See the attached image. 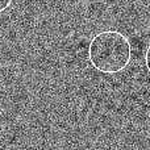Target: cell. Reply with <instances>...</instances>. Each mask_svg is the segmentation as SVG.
I'll list each match as a JSON object with an SVG mask.
<instances>
[{
	"instance_id": "7a4b0ae2",
	"label": "cell",
	"mask_w": 150,
	"mask_h": 150,
	"mask_svg": "<svg viewBox=\"0 0 150 150\" xmlns=\"http://www.w3.org/2000/svg\"><path fill=\"white\" fill-rule=\"evenodd\" d=\"M12 4V0H0V13L7 11Z\"/></svg>"
},
{
	"instance_id": "3957f363",
	"label": "cell",
	"mask_w": 150,
	"mask_h": 150,
	"mask_svg": "<svg viewBox=\"0 0 150 150\" xmlns=\"http://www.w3.org/2000/svg\"><path fill=\"white\" fill-rule=\"evenodd\" d=\"M145 65H146V69H148L149 74H150V45L146 49V53H145Z\"/></svg>"
},
{
	"instance_id": "6da1fadb",
	"label": "cell",
	"mask_w": 150,
	"mask_h": 150,
	"mask_svg": "<svg viewBox=\"0 0 150 150\" xmlns=\"http://www.w3.org/2000/svg\"><path fill=\"white\" fill-rule=\"evenodd\" d=\"M132 59V45L119 30H103L92 37L88 45V61L101 74H119Z\"/></svg>"
}]
</instances>
